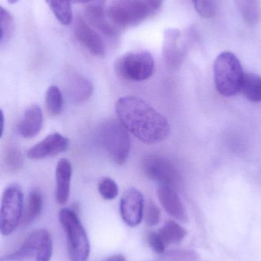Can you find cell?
Segmentation results:
<instances>
[{"instance_id":"8fae6325","label":"cell","mask_w":261,"mask_h":261,"mask_svg":"<svg viewBox=\"0 0 261 261\" xmlns=\"http://www.w3.org/2000/svg\"><path fill=\"white\" fill-rule=\"evenodd\" d=\"M69 140L60 133L47 135L44 140L29 149L27 156L32 160H41L56 156L68 148Z\"/></svg>"},{"instance_id":"e575fe53","label":"cell","mask_w":261,"mask_h":261,"mask_svg":"<svg viewBox=\"0 0 261 261\" xmlns=\"http://www.w3.org/2000/svg\"><path fill=\"white\" fill-rule=\"evenodd\" d=\"M93 1V0H71V2H73V3H76V4H87V3Z\"/></svg>"},{"instance_id":"d4e9b609","label":"cell","mask_w":261,"mask_h":261,"mask_svg":"<svg viewBox=\"0 0 261 261\" xmlns=\"http://www.w3.org/2000/svg\"><path fill=\"white\" fill-rule=\"evenodd\" d=\"M13 29V17L9 11L0 6V44L10 36Z\"/></svg>"},{"instance_id":"e0dca14e","label":"cell","mask_w":261,"mask_h":261,"mask_svg":"<svg viewBox=\"0 0 261 261\" xmlns=\"http://www.w3.org/2000/svg\"><path fill=\"white\" fill-rule=\"evenodd\" d=\"M69 94L74 102L87 101L93 93V87L91 81L81 75H73L68 82Z\"/></svg>"},{"instance_id":"ffe728a7","label":"cell","mask_w":261,"mask_h":261,"mask_svg":"<svg viewBox=\"0 0 261 261\" xmlns=\"http://www.w3.org/2000/svg\"><path fill=\"white\" fill-rule=\"evenodd\" d=\"M234 3L248 24H256L259 22L261 15L259 0H234Z\"/></svg>"},{"instance_id":"9a60e30c","label":"cell","mask_w":261,"mask_h":261,"mask_svg":"<svg viewBox=\"0 0 261 261\" xmlns=\"http://www.w3.org/2000/svg\"><path fill=\"white\" fill-rule=\"evenodd\" d=\"M43 113L41 107L32 105L26 109L24 116L18 125L20 134L25 138L36 136L42 128Z\"/></svg>"},{"instance_id":"f546056e","label":"cell","mask_w":261,"mask_h":261,"mask_svg":"<svg viewBox=\"0 0 261 261\" xmlns=\"http://www.w3.org/2000/svg\"><path fill=\"white\" fill-rule=\"evenodd\" d=\"M53 251V242L50 233L46 236L45 239L41 242L37 249L36 261H50Z\"/></svg>"},{"instance_id":"5bb4252c","label":"cell","mask_w":261,"mask_h":261,"mask_svg":"<svg viewBox=\"0 0 261 261\" xmlns=\"http://www.w3.org/2000/svg\"><path fill=\"white\" fill-rule=\"evenodd\" d=\"M73 168L69 160L62 158L57 164L56 172V199L61 205L67 203L70 197V182H71Z\"/></svg>"},{"instance_id":"f1b7e54d","label":"cell","mask_w":261,"mask_h":261,"mask_svg":"<svg viewBox=\"0 0 261 261\" xmlns=\"http://www.w3.org/2000/svg\"><path fill=\"white\" fill-rule=\"evenodd\" d=\"M144 216L147 225L156 226L161 221V210L153 201L150 200L147 202L145 212H144Z\"/></svg>"},{"instance_id":"836d02e7","label":"cell","mask_w":261,"mask_h":261,"mask_svg":"<svg viewBox=\"0 0 261 261\" xmlns=\"http://www.w3.org/2000/svg\"><path fill=\"white\" fill-rule=\"evenodd\" d=\"M104 261H126V259L122 254H116V255L108 257L107 260Z\"/></svg>"},{"instance_id":"3957f363","label":"cell","mask_w":261,"mask_h":261,"mask_svg":"<svg viewBox=\"0 0 261 261\" xmlns=\"http://www.w3.org/2000/svg\"><path fill=\"white\" fill-rule=\"evenodd\" d=\"M98 140L108 156L118 165L126 162L130 150L129 132L119 121H106L98 129Z\"/></svg>"},{"instance_id":"44dd1931","label":"cell","mask_w":261,"mask_h":261,"mask_svg":"<svg viewBox=\"0 0 261 261\" xmlns=\"http://www.w3.org/2000/svg\"><path fill=\"white\" fill-rule=\"evenodd\" d=\"M165 245L176 244L184 240L187 236V231L179 224L173 220L165 222L158 232Z\"/></svg>"},{"instance_id":"52a82bcc","label":"cell","mask_w":261,"mask_h":261,"mask_svg":"<svg viewBox=\"0 0 261 261\" xmlns=\"http://www.w3.org/2000/svg\"><path fill=\"white\" fill-rule=\"evenodd\" d=\"M23 193L18 184L6 187L2 196L0 206V233L9 236L21 222L23 212Z\"/></svg>"},{"instance_id":"4dcf8cb0","label":"cell","mask_w":261,"mask_h":261,"mask_svg":"<svg viewBox=\"0 0 261 261\" xmlns=\"http://www.w3.org/2000/svg\"><path fill=\"white\" fill-rule=\"evenodd\" d=\"M147 239L150 248L156 254H163L165 252V243L158 233L149 232Z\"/></svg>"},{"instance_id":"5b68a950","label":"cell","mask_w":261,"mask_h":261,"mask_svg":"<svg viewBox=\"0 0 261 261\" xmlns=\"http://www.w3.org/2000/svg\"><path fill=\"white\" fill-rule=\"evenodd\" d=\"M115 71L124 81L141 82L149 79L153 75L154 61L148 51L128 52L116 61Z\"/></svg>"},{"instance_id":"4fadbf2b","label":"cell","mask_w":261,"mask_h":261,"mask_svg":"<svg viewBox=\"0 0 261 261\" xmlns=\"http://www.w3.org/2000/svg\"><path fill=\"white\" fill-rule=\"evenodd\" d=\"M85 15L90 25L96 28L107 36L115 38L119 35V29L110 21L103 6L100 3L87 6Z\"/></svg>"},{"instance_id":"ba28073f","label":"cell","mask_w":261,"mask_h":261,"mask_svg":"<svg viewBox=\"0 0 261 261\" xmlns=\"http://www.w3.org/2000/svg\"><path fill=\"white\" fill-rule=\"evenodd\" d=\"M142 170L148 179L159 185L167 186L177 190L181 179L177 169L171 161L158 155H149L142 161Z\"/></svg>"},{"instance_id":"603a6c76","label":"cell","mask_w":261,"mask_h":261,"mask_svg":"<svg viewBox=\"0 0 261 261\" xmlns=\"http://www.w3.org/2000/svg\"><path fill=\"white\" fill-rule=\"evenodd\" d=\"M46 107L47 111L52 116L61 114L64 108V99L62 93L57 86H50L47 89L45 97Z\"/></svg>"},{"instance_id":"6da1fadb","label":"cell","mask_w":261,"mask_h":261,"mask_svg":"<svg viewBox=\"0 0 261 261\" xmlns=\"http://www.w3.org/2000/svg\"><path fill=\"white\" fill-rule=\"evenodd\" d=\"M116 110L119 122L141 142L158 144L170 135L167 119L141 98L122 96L118 99Z\"/></svg>"},{"instance_id":"cb8c5ba5","label":"cell","mask_w":261,"mask_h":261,"mask_svg":"<svg viewBox=\"0 0 261 261\" xmlns=\"http://www.w3.org/2000/svg\"><path fill=\"white\" fill-rule=\"evenodd\" d=\"M199 256L193 250L177 249L164 252L161 261H199Z\"/></svg>"},{"instance_id":"7a4b0ae2","label":"cell","mask_w":261,"mask_h":261,"mask_svg":"<svg viewBox=\"0 0 261 261\" xmlns=\"http://www.w3.org/2000/svg\"><path fill=\"white\" fill-rule=\"evenodd\" d=\"M216 90L222 96H234L240 92L245 73L237 57L231 52L221 53L213 67Z\"/></svg>"},{"instance_id":"2e32d148","label":"cell","mask_w":261,"mask_h":261,"mask_svg":"<svg viewBox=\"0 0 261 261\" xmlns=\"http://www.w3.org/2000/svg\"><path fill=\"white\" fill-rule=\"evenodd\" d=\"M180 32L176 29H168L164 32V51L166 63L172 67L180 64L182 60V50L178 46Z\"/></svg>"},{"instance_id":"d6986e66","label":"cell","mask_w":261,"mask_h":261,"mask_svg":"<svg viewBox=\"0 0 261 261\" xmlns=\"http://www.w3.org/2000/svg\"><path fill=\"white\" fill-rule=\"evenodd\" d=\"M240 92L250 102H261L260 76L253 73H245Z\"/></svg>"},{"instance_id":"7402d4cb","label":"cell","mask_w":261,"mask_h":261,"mask_svg":"<svg viewBox=\"0 0 261 261\" xmlns=\"http://www.w3.org/2000/svg\"><path fill=\"white\" fill-rule=\"evenodd\" d=\"M57 19L64 24L68 25L73 19L71 0H46Z\"/></svg>"},{"instance_id":"7c38bea8","label":"cell","mask_w":261,"mask_h":261,"mask_svg":"<svg viewBox=\"0 0 261 261\" xmlns=\"http://www.w3.org/2000/svg\"><path fill=\"white\" fill-rule=\"evenodd\" d=\"M156 193L160 202L167 213L181 222L188 221L187 210L176 190L167 186L159 185Z\"/></svg>"},{"instance_id":"277c9868","label":"cell","mask_w":261,"mask_h":261,"mask_svg":"<svg viewBox=\"0 0 261 261\" xmlns=\"http://www.w3.org/2000/svg\"><path fill=\"white\" fill-rule=\"evenodd\" d=\"M59 220L67 234V251L71 261H87L90 256V245L85 229L76 212L62 208Z\"/></svg>"},{"instance_id":"30bf717a","label":"cell","mask_w":261,"mask_h":261,"mask_svg":"<svg viewBox=\"0 0 261 261\" xmlns=\"http://www.w3.org/2000/svg\"><path fill=\"white\" fill-rule=\"evenodd\" d=\"M74 34L76 40L92 55L105 56V45L102 38L81 15H76Z\"/></svg>"},{"instance_id":"ac0fdd59","label":"cell","mask_w":261,"mask_h":261,"mask_svg":"<svg viewBox=\"0 0 261 261\" xmlns=\"http://www.w3.org/2000/svg\"><path fill=\"white\" fill-rule=\"evenodd\" d=\"M43 208V197L39 190H33L29 193L26 201L25 206L23 208L21 223L23 226H27L32 223L41 214Z\"/></svg>"},{"instance_id":"4316f807","label":"cell","mask_w":261,"mask_h":261,"mask_svg":"<svg viewBox=\"0 0 261 261\" xmlns=\"http://www.w3.org/2000/svg\"><path fill=\"white\" fill-rule=\"evenodd\" d=\"M99 194L107 200H113L119 195V187L114 179L110 177L102 178L98 185Z\"/></svg>"},{"instance_id":"9c48e42d","label":"cell","mask_w":261,"mask_h":261,"mask_svg":"<svg viewBox=\"0 0 261 261\" xmlns=\"http://www.w3.org/2000/svg\"><path fill=\"white\" fill-rule=\"evenodd\" d=\"M144 200L141 191L130 187L122 195L120 213L124 222L130 227L138 226L144 217Z\"/></svg>"},{"instance_id":"484cf974","label":"cell","mask_w":261,"mask_h":261,"mask_svg":"<svg viewBox=\"0 0 261 261\" xmlns=\"http://www.w3.org/2000/svg\"><path fill=\"white\" fill-rule=\"evenodd\" d=\"M4 161L6 166L12 171H18L22 168L24 164V159L21 151L15 147L6 148Z\"/></svg>"},{"instance_id":"83f0119b","label":"cell","mask_w":261,"mask_h":261,"mask_svg":"<svg viewBox=\"0 0 261 261\" xmlns=\"http://www.w3.org/2000/svg\"><path fill=\"white\" fill-rule=\"evenodd\" d=\"M196 12L205 18H213L216 15V0H192Z\"/></svg>"},{"instance_id":"1f68e13d","label":"cell","mask_w":261,"mask_h":261,"mask_svg":"<svg viewBox=\"0 0 261 261\" xmlns=\"http://www.w3.org/2000/svg\"><path fill=\"white\" fill-rule=\"evenodd\" d=\"M144 2L147 3V6L150 7V9L153 12V11L156 10L161 7L164 0H144Z\"/></svg>"},{"instance_id":"d590c367","label":"cell","mask_w":261,"mask_h":261,"mask_svg":"<svg viewBox=\"0 0 261 261\" xmlns=\"http://www.w3.org/2000/svg\"><path fill=\"white\" fill-rule=\"evenodd\" d=\"M18 1V0H8V2H9L10 4H15V3H16Z\"/></svg>"},{"instance_id":"8992f818","label":"cell","mask_w":261,"mask_h":261,"mask_svg":"<svg viewBox=\"0 0 261 261\" xmlns=\"http://www.w3.org/2000/svg\"><path fill=\"white\" fill-rule=\"evenodd\" d=\"M144 0H116L107 12L109 18L118 29L135 27L151 13Z\"/></svg>"},{"instance_id":"d6a6232c","label":"cell","mask_w":261,"mask_h":261,"mask_svg":"<svg viewBox=\"0 0 261 261\" xmlns=\"http://www.w3.org/2000/svg\"><path fill=\"white\" fill-rule=\"evenodd\" d=\"M5 126V117L4 113H3V110L0 109V138H2L3 135V132H4Z\"/></svg>"}]
</instances>
